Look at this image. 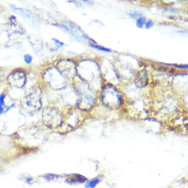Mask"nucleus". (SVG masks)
Wrapping results in <instances>:
<instances>
[{"instance_id":"nucleus-1","label":"nucleus","mask_w":188,"mask_h":188,"mask_svg":"<svg viewBox=\"0 0 188 188\" xmlns=\"http://www.w3.org/2000/svg\"><path fill=\"white\" fill-rule=\"evenodd\" d=\"M100 100L104 105L111 109L119 108L124 102L122 93L115 85L111 83L102 86L100 92Z\"/></svg>"},{"instance_id":"nucleus-2","label":"nucleus","mask_w":188,"mask_h":188,"mask_svg":"<svg viewBox=\"0 0 188 188\" xmlns=\"http://www.w3.org/2000/svg\"><path fill=\"white\" fill-rule=\"evenodd\" d=\"M77 75L81 81L91 82L98 78L100 75V68L98 62L91 59H84L77 64Z\"/></svg>"},{"instance_id":"nucleus-3","label":"nucleus","mask_w":188,"mask_h":188,"mask_svg":"<svg viewBox=\"0 0 188 188\" xmlns=\"http://www.w3.org/2000/svg\"><path fill=\"white\" fill-rule=\"evenodd\" d=\"M42 78L45 83L53 90H62L66 88L68 79L57 66L46 68L43 73Z\"/></svg>"},{"instance_id":"nucleus-4","label":"nucleus","mask_w":188,"mask_h":188,"mask_svg":"<svg viewBox=\"0 0 188 188\" xmlns=\"http://www.w3.org/2000/svg\"><path fill=\"white\" fill-rule=\"evenodd\" d=\"M42 120L44 124L50 128L60 126L63 122L61 112L54 107H46L42 112Z\"/></svg>"},{"instance_id":"nucleus-5","label":"nucleus","mask_w":188,"mask_h":188,"mask_svg":"<svg viewBox=\"0 0 188 188\" xmlns=\"http://www.w3.org/2000/svg\"><path fill=\"white\" fill-rule=\"evenodd\" d=\"M23 109L28 112H34L39 111L42 107L41 92L39 89L30 93L21 101Z\"/></svg>"},{"instance_id":"nucleus-6","label":"nucleus","mask_w":188,"mask_h":188,"mask_svg":"<svg viewBox=\"0 0 188 188\" xmlns=\"http://www.w3.org/2000/svg\"><path fill=\"white\" fill-rule=\"evenodd\" d=\"M7 81L11 87L22 88L26 84L27 74L21 69H16L8 76Z\"/></svg>"},{"instance_id":"nucleus-7","label":"nucleus","mask_w":188,"mask_h":188,"mask_svg":"<svg viewBox=\"0 0 188 188\" xmlns=\"http://www.w3.org/2000/svg\"><path fill=\"white\" fill-rule=\"evenodd\" d=\"M57 66L67 79H71L77 75V64L74 61L69 59L62 60L58 62Z\"/></svg>"},{"instance_id":"nucleus-8","label":"nucleus","mask_w":188,"mask_h":188,"mask_svg":"<svg viewBox=\"0 0 188 188\" xmlns=\"http://www.w3.org/2000/svg\"><path fill=\"white\" fill-rule=\"evenodd\" d=\"M63 26L64 28L77 40L82 42H86V41H89V42H90L91 41H92V39H91L81 30L79 27H77L74 23H72L69 21H64L63 23Z\"/></svg>"},{"instance_id":"nucleus-9","label":"nucleus","mask_w":188,"mask_h":188,"mask_svg":"<svg viewBox=\"0 0 188 188\" xmlns=\"http://www.w3.org/2000/svg\"><path fill=\"white\" fill-rule=\"evenodd\" d=\"M12 10L18 15L22 17L32 27L37 28L39 26V21L36 16L29 10L16 7L14 6H11Z\"/></svg>"},{"instance_id":"nucleus-10","label":"nucleus","mask_w":188,"mask_h":188,"mask_svg":"<svg viewBox=\"0 0 188 188\" xmlns=\"http://www.w3.org/2000/svg\"><path fill=\"white\" fill-rule=\"evenodd\" d=\"M135 83L138 88H143L147 85L148 76L146 70H141L137 73L135 79Z\"/></svg>"},{"instance_id":"nucleus-11","label":"nucleus","mask_w":188,"mask_h":188,"mask_svg":"<svg viewBox=\"0 0 188 188\" xmlns=\"http://www.w3.org/2000/svg\"><path fill=\"white\" fill-rule=\"evenodd\" d=\"M12 101L11 99L7 93H3L0 95V114L7 111L12 106V104H9Z\"/></svg>"},{"instance_id":"nucleus-12","label":"nucleus","mask_w":188,"mask_h":188,"mask_svg":"<svg viewBox=\"0 0 188 188\" xmlns=\"http://www.w3.org/2000/svg\"><path fill=\"white\" fill-rule=\"evenodd\" d=\"M10 26L12 30L14 32L17 33H19L20 34H24L26 32V30L18 22V21L16 19L15 17L14 16H12L10 18Z\"/></svg>"},{"instance_id":"nucleus-13","label":"nucleus","mask_w":188,"mask_h":188,"mask_svg":"<svg viewBox=\"0 0 188 188\" xmlns=\"http://www.w3.org/2000/svg\"><path fill=\"white\" fill-rule=\"evenodd\" d=\"M30 44L35 51L39 52L43 48V44L41 39L35 36L28 37Z\"/></svg>"},{"instance_id":"nucleus-14","label":"nucleus","mask_w":188,"mask_h":188,"mask_svg":"<svg viewBox=\"0 0 188 188\" xmlns=\"http://www.w3.org/2000/svg\"><path fill=\"white\" fill-rule=\"evenodd\" d=\"M89 45L91 46V47H92V48H95V49H96L98 51H102V52H104V53H111L112 52V50L111 49L106 48V47L103 46L102 45L97 44L95 42L92 41V39L91 41H90L89 42Z\"/></svg>"},{"instance_id":"nucleus-15","label":"nucleus","mask_w":188,"mask_h":188,"mask_svg":"<svg viewBox=\"0 0 188 188\" xmlns=\"http://www.w3.org/2000/svg\"><path fill=\"white\" fill-rule=\"evenodd\" d=\"M146 22H147V19L145 17H140L136 19V26L138 28H139L140 29H142L145 26Z\"/></svg>"},{"instance_id":"nucleus-16","label":"nucleus","mask_w":188,"mask_h":188,"mask_svg":"<svg viewBox=\"0 0 188 188\" xmlns=\"http://www.w3.org/2000/svg\"><path fill=\"white\" fill-rule=\"evenodd\" d=\"M51 41H53V42L54 43V51H57L60 48H61L62 47H63L65 45V44L62 42H61L60 41H59L58 39H56V38H53L51 39Z\"/></svg>"},{"instance_id":"nucleus-17","label":"nucleus","mask_w":188,"mask_h":188,"mask_svg":"<svg viewBox=\"0 0 188 188\" xmlns=\"http://www.w3.org/2000/svg\"><path fill=\"white\" fill-rule=\"evenodd\" d=\"M85 178L81 175H74L72 176L69 180L70 182H84L85 180Z\"/></svg>"},{"instance_id":"nucleus-18","label":"nucleus","mask_w":188,"mask_h":188,"mask_svg":"<svg viewBox=\"0 0 188 188\" xmlns=\"http://www.w3.org/2000/svg\"><path fill=\"white\" fill-rule=\"evenodd\" d=\"M129 15L131 18H135V19H138L140 17H143V14L140 12V11H131L129 13Z\"/></svg>"},{"instance_id":"nucleus-19","label":"nucleus","mask_w":188,"mask_h":188,"mask_svg":"<svg viewBox=\"0 0 188 188\" xmlns=\"http://www.w3.org/2000/svg\"><path fill=\"white\" fill-rule=\"evenodd\" d=\"M100 182V179L95 178V179H93L92 180H90L89 182H88L86 184V187H89V188H92L95 187L97 185H98V183Z\"/></svg>"},{"instance_id":"nucleus-20","label":"nucleus","mask_w":188,"mask_h":188,"mask_svg":"<svg viewBox=\"0 0 188 188\" xmlns=\"http://www.w3.org/2000/svg\"><path fill=\"white\" fill-rule=\"evenodd\" d=\"M153 25H154L153 22L152 20L149 19L148 21H147V22L145 23V28L146 29L148 30V29L151 28L153 26Z\"/></svg>"},{"instance_id":"nucleus-21","label":"nucleus","mask_w":188,"mask_h":188,"mask_svg":"<svg viewBox=\"0 0 188 188\" xmlns=\"http://www.w3.org/2000/svg\"><path fill=\"white\" fill-rule=\"evenodd\" d=\"M32 59H33V58H32V56L30 54H26L24 56V61L28 64H31L32 61Z\"/></svg>"},{"instance_id":"nucleus-22","label":"nucleus","mask_w":188,"mask_h":188,"mask_svg":"<svg viewBox=\"0 0 188 188\" xmlns=\"http://www.w3.org/2000/svg\"><path fill=\"white\" fill-rule=\"evenodd\" d=\"M175 65V66L177 67V68H188V65H176V64H175L173 65Z\"/></svg>"},{"instance_id":"nucleus-23","label":"nucleus","mask_w":188,"mask_h":188,"mask_svg":"<svg viewBox=\"0 0 188 188\" xmlns=\"http://www.w3.org/2000/svg\"><path fill=\"white\" fill-rule=\"evenodd\" d=\"M82 3L88 4V5H89V6H92L93 4V2L90 1H82Z\"/></svg>"}]
</instances>
